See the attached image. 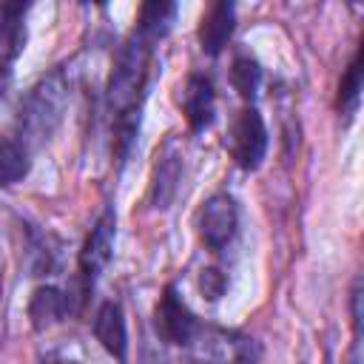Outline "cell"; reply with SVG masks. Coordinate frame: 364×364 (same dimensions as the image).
Masks as SVG:
<instances>
[{
    "label": "cell",
    "mask_w": 364,
    "mask_h": 364,
    "mask_svg": "<svg viewBox=\"0 0 364 364\" xmlns=\"http://www.w3.org/2000/svg\"><path fill=\"white\" fill-rule=\"evenodd\" d=\"M28 173V154L20 142L0 136V185L9 188Z\"/></svg>",
    "instance_id": "obj_13"
},
{
    "label": "cell",
    "mask_w": 364,
    "mask_h": 364,
    "mask_svg": "<svg viewBox=\"0 0 364 364\" xmlns=\"http://www.w3.org/2000/svg\"><path fill=\"white\" fill-rule=\"evenodd\" d=\"M68 310V299L57 290V287H37L31 301H28V318L34 324V330H46L51 324H57Z\"/></svg>",
    "instance_id": "obj_11"
},
{
    "label": "cell",
    "mask_w": 364,
    "mask_h": 364,
    "mask_svg": "<svg viewBox=\"0 0 364 364\" xmlns=\"http://www.w3.org/2000/svg\"><path fill=\"white\" fill-rule=\"evenodd\" d=\"M182 108L191 131H205L213 122V85L202 74H191L182 94Z\"/></svg>",
    "instance_id": "obj_10"
},
{
    "label": "cell",
    "mask_w": 364,
    "mask_h": 364,
    "mask_svg": "<svg viewBox=\"0 0 364 364\" xmlns=\"http://www.w3.org/2000/svg\"><path fill=\"white\" fill-rule=\"evenodd\" d=\"M0 94H3V80H0Z\"/></svg>",
    "instance_id": "obj_20"
},
{
    "label": "cell",
    "mask_w": 364,
    "mask_h": 364,
    "mask_svg": "<svg viewBox=\"0 0 364 364\" xmlns=\"http://www.w3.org/2000/svg\"><path fill=\"white\" fill-rule=\"evenodd\" d=\"M358 91H361V54H355V60L350 63L341 88H338V102L344 111H353L358 105Z\"/></svg>",
    "instance_id": "obj_17"
},
{
    "label": "cell",
    "mask_w": 364,
    "mask_h": 364,
    "mask_svg": "<svg viewBox=\"0 0 364 364\" xmlns=\"http://www.w3.org/2000/svg\"><path fill=\"white\" fill-rule=\"evenodd\" d=\"M156 330L162 333L165 341L171 344H188L193 338V333L199 330L196 316L188 310V304L179 299L176 287L168 284L159 304H156Z\"/></svg>",
    "instance_id": "obj_6"
},
{
    "label": "cell",
    "mask_w": 364,
    "mask_h": 364,
    "mask_svg": "<svg viewBox=\"0 0 364 364\" xmlns=\"http://www.w3.org/2000/svg\"><path fill=\"white\" fill-rule=\"evenodd\" d=\"M114 228H117V219H114V210L108 208L97 225L91 228L82 250H80V273L82 279L91 284L102 270L105 264L111 262V253H114Z\"/></svg>",
    "instance_id": "obj_7"
},
{
    "label": "cell",
    "mask_w": 364,
    "mask_h": 364,
    "mask_svg": "<svg viewBox=\"0 0 364 364\" xmlns=\"http://www.w3.org/2000/svg\"><path fill=\"white\" fill-rule=\"evenodd\" d=\"M228 145H230V154L239 168H245V171L259 168L264 148H267V131H264L262 114L256 108H242L236 114V119L230 125Z\"/></svg>",
    "instance_id": "obj_3"
},
{
    "label": "cell",
    "mask_w": 364,
    "mask_h": 364,
    "mask_svg": "<svg viewBox=\"0 0 364 364\" xmlns=\"http://www.w3.org/2000/svg\"><path fill=\"white\" fill-rule=\"evenodd\" d=\"M236 222H239L236 202H233L228 193L210 196V199L202 205V213H199V233H202V242H205L210 250H222V247L233 239Z\"/></svg>",
    "instance_id": "obj_5"
},
{
    "label": "cell",
    "mask_w": 364,
    "mask_h": 364,
    "mask_svg": "<svg viewBox=\"0 0 364 364\" xmlns=\"http://www.w3.org/2000/svg\"><path fill=\"white\" fill-rule=\"evenodd\" d=\"M173 14H176V6L173 3H162V0L145 3L142 11H139V28L136 31H142L148 40H159L171 28Z\"/></svg>",
    "instance_id": "obj_14"
},
{
    "label": "cell",
    "mask_w": 364,
    "mask_h": 364,
    "mask_svg": "<svg viewBox=\"0 0 364 364\" xmlns=\"http://www.w3.org/2000/svg\"><path fill=\"white\" fill-rule=\"evenodd\" d=\"M230 82H233V88H236L242 97H247V100L256 97L259 82H262V68H259V63L250 60V57H236L233 65H230Z\"/></svg>",
    "instance_id": "obj_15"
},
{
    "label": "cell",
    "mask_w": 364,
    "mask_h": 364,
    "mask_svg": "<svg viewBox=\"0 0 364 364\" xmlns=\"http://www.w3.org/2000/svg\"><path fill=\"white\" fill-rule=\"evenodd\" d=\"M176 179H179L176 156H162L159 165H156V179H154V202H156V208H168V199L173 193Z\"/></svg>",
    "instance_id": "obj_16"
},
{
    "label": "cell",
    "mask_w": 364,
    "mask_h": 364,
    "mask_svg": "<svg viewBox=\"0 0 364 364\" xmlns=\"http://www.w3.org/2000/svg\"><path fill=\"white\" fill-rule=\"evenodd\" d=\"M94 336H97V341H100L117 361H125V355H128V333H125L122 307H119L117 301H105V304L97 310Z\"/></svg>",
    "instance_id": "obj_9"
},
{
    "label": "cell",
    "mask_w": 364,
    "mask_h": 364,
    "mask_svg": "<svg viewBox=\"0 0 364 364\" xmlns=\"http://www.w3.org/2000/svg\"><path fill=\"white\" fill-rule=\"evenodd\" d=\"M26 6H11V3H3L0 6V60H14L23 48V40H26V31H23V17Z\"/></svg>",
    "instance_id": "obj_12"
},
{
    "label": "cell",
    "mask_w": 364,
    "mask_h": 364,
    "mask_svg": "<svg viewBox=\"0 0 364 364\" xmlns=\"http://www.w3.org/2000/svg\"><path fill=\"white\" fill-rule=\"evenodd\" d=\"M233 28H236L233 3H228V0L213 3V6L205 11L202 26H199V43H202V48H205L210 57H216V54L225 48V43L230 40Z\"/></svg>",
    "instance_id": "obj_8"
},
{
    "label": "cell",
    "mask_w": 364,
    "mask_h": 364,
    "mask_svg": "<svg viewBox=\"0 0 364 364\" xmlns=\"http://www.w3.org/2000/svg\"><path fill=\"white\" fill-rule=\"evenodd\" d=\"M63 105H65V85H60V77L54 74L43 85H37L34 94L28 97V105L23 111L26 131H31L37 139H43L46 134H51V128L60 119Z\"/></svg>",
    "instance_id": "obj_4"
},
{
    "label": "cell",
    "mask_w": 364,
    "mask_h": 364,
    "mask_svg": "<svg viewBox=\"0 0 364 364\" xmlns=\"http://www.w3.org/2000/svg\"><path fill=\"white\" fill-rule=\"evenodd\" d=\"M151 46H154V40H148L142 31H134L119 57V65L111 74V82H108V108L114 117L119 154L128 151L136 122H139V105H142L145 82H148Z\"/></svg>",
    "instance_id": "obj_1"
},
{
    "label": "cell",
    "mask_w": 364,
    "mask_h": 364,
    "mask_svg": "<svg viewBox=\"0 0 364 364\" xmlns=\"http://www.w3.org/2000/svg\"><path fill=\"white\" fill-rule=\"evenodd\" d=\"M188 344H191V364H253L256 361L253 341L239 333L199 327Z\"/></svg>",
    "instance_id": "obj_2"
},
{
    "label": "cell",
    "mask_w": 364,
    "mask_h": 364,
    "mask_svg": "<svg viewBox=\"0 0 364 364\" xmlns=\"http://www.w3.org/2000/svg\"><path fill=\"white\" fill-rule=\"evenodd\" d=\"M199 287H202V293H205L208 299H219V296H222V290H225V276H222L219 270L208 267V270H202Z\"/></svg>",
    "instance_id": "obj_18"
},
{
    "label": "cell",
    "mask_w": 364,
    "mask_h": 364,
    "mask_svg": "<svg viewBox=\"0 0 364 364\" xmlns=\"http://www.w3.org/2000/svg\"><path fill=\"white\" fill-rule=\"evenodd\" d=\"M40 364H74L71 358H65V355H57V353H51V355H46Z\"/></svg>",
    "instance_id": "obj_19"
}]
</instances>
